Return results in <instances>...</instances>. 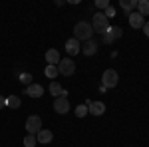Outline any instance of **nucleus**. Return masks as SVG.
Segmentation results:
<instances>
[{"instance_id":"a878e982","label":"nucleus","mask_w":149,"mask_h":147,"mask_svg":"<svg viewBox=\"0 0 149 147\" xmlns=\"http://www.w3.org/2000/svg\"><path fill=\"white\" fill-rule=\"evenodd\" d=\"M4 105H6V100H4V98H2V95H0V109H2V107H4Z\"/></svg>"},{"instance_id":"aec40b11","label":"nucleus","mask_w":149,"mask_h":147,"mask_svg":"<svg viewBox=\"0 0 149 147\" xmlns=\"http://www.w3.org/2000/svg\"><path fill=\"white\" fill-rule=\"evenodd\" d=\"M36 145H38L36 135H26L24 137V147H36Z\"/></svg>"},{"instance_id":"ddd939ff","label":"nucleus","mask_w":149,"mask_h":147,"mask_svg":"<svg viewBox=\"0 0 149 147\" xmlns=\"http://www.w3.org/2000/svg\"><path fill=\"white\" fill-rule=\"evenodd\" d=\"M81 52L86 54V56H93L95 52H97V44H95V40H88V42H84V48H81Z\"/></svg>"},{"instance_id":"20e7f679","label":"nucleus","mask_w":149,"mask_h":147,"mask_svg":"<svg viewBox=\"0 0 149 147\" xmlns=\"http://www.w3.org/2000/svg\"><path fill=\"white\" fill-rule=\"evenodd\" d=\"M26 131H28V135H38L40 131H42V117L40 115H30L28 119H26Z\"/></svg>"},{"instance_id":"f8f14e48","label":"nucleus","mask_w":149,"mask_h":147,"mask_svg":"<svg viewBox=\"0 0 149 147\" xmlns=\"http://www.w3.org/2000/svg\"><path fill=\"white\" fill-rule=\"evenodd\" d=\"M60 60H62V58H60V52H58L56 48H52V50L46 52V62L50 64V66H58Z\"/></svg>"},{"instance_id":"f257e3e1","label":"nucleus","mask_w":149,"mask_h":147,"mask_svg":"<svg viewBox=\"0 0 149 147\" xmlns=\"http://www.w3.org/2000/svg\"><path fill=\"white\" fill-rule=\"evenodd\" d=\"M93 36V28L90 22H78L74 26V38L78 40V42H88V40H92Z\"/></svg>"},{"instance_id":"9d476101","label":"nucleus","mask_w":149,"mask_h":147,"mask_svg":"<svg viewBox=\"0 0 149 147\" xmlns=\"http://www.w3.org/2000/svg\"><path fill=\"white\" fill-rule=\"evenodd\" d=\"M80 42L76 40V38H70L68 42H66V52H68L70 56H76V54H80Z\"/></svg>"},{"instance_id":"412c9836","label":"nucleus","mask_w":149,"mask_h":147,"mask_svg":"<svg viewBox=\"0 0 149 147\" xmlns=\"http://www.w3.org/2000/svg\"><path fill=\"white\" fill-rule=\"evenodd\" d=\"M76 115H78V117H86V115H88V105H86V103H84V105H78V107H76Z\"/></svg>"},{"instance_id":"4be33fe9","label":"nucleus","mask_w":149,"mask_h":147,"mask_svg":"<svg viewBox=\"0 0 149 147\" xmlns=\"http://www.w3.org/2000/svg\"><path fill=\"white\" fill-rule=\"evenodd\" d=\"M103 14H105V18L109 20V18H113V16H115V8L111 6V4H109V6H107V8L103 10Z\"/></svg>"},{"instance_id":"6ab92c4d","label":"nucleus","mask_w":149,"mask_h":147,"mask_svg":"<svg viewBox=\"0 0 149 147\" xmlns=\"http://www.w3.org/2000/svg\"><path fill=\"white\" fill-rule=\"evenodd\" d=\"M20 98H18V95H10V98H6V105H8V107H14V109H16V107H20Z\"/></svg>"},{"instance_id":"a211bd4d","label":"nucleus","mask_w":149,"mask_h":147,"mask_svg":"<svg viewBox=\"0 0 149 147\" xmlns=\"http://www.w3.org/2000/svg\"><path fill=\"white\" fill-rule=\"evenodd\" d=\"M44 74H46V78H50V79H54V78H58V76H60V74H58V66H50V64L46 66Z\"/></svg>"},{"instance_id":"39448f33","label":"nucleus","mask_w":149,"mask_h":147,"mask_svg":"<svg viewBox=\"0 0 149 147\" xmlns=\"http://www.w3.org/2000/svg\"><path fill=\"white\" fill-rule=\"evenodd\" d=\"M74 72H76V62L74 60L64 58V60L58 62V74H62V76H74Z\"/></svg>"},{"instance_id":"f03ea898","label":"nucleus","mask_w":149,"mask_h":147,"mask_svg":"<svg viewBox=\"0 0 149 147\" xmlns=\"http://www.w3.org/2000/svg\"><path fill=\"white\" fill-rule=\"evenodd\" d=\"M92 28L95 34H105L107 32V28H109V20L105 18V14L103 12H95L92 18Z\"/></svg>"},{"instance_id":"423d86ee","label":"nucleus","mask_w":149,"mask_h":147,"mask_svg":"<svg viewBox=\"0 0 149 147\" xmlns=\"http://www.w3.org/2000/svg\"><path fill=\"white\" fill-rule=\"evenodd\" d=\"M121 34H123V30H121L119 26H109L107 32L103 34V42H105V44H111V42H115V40H119Z\"/></svg>"},{"instance_id":"1a4fd4ad","label":"nucleus","mask_w":149,"mask_h":147,"mask_svg":"<svg viewBox=\"0 0 149 147\" xmlns=\"http://www.w3.org/2000/svg\"><path fill=\"white\" fill-rule=\"evenodd\" d=\"M127 20H129V26L135 28V30L145 26V18H143L139 12H131V14H127Z\"/></svg>"},{"instance_id":"0eeeda50","label":"nucleus","mask_w":149,"mask_h":147,"mask_svg":"<svg viewBox=\"0 0 149 147\" xmlns=\"http://www.w3.org/2000/svg\"><path fill=\"white\" fill-rule=\"evenodd\" d=\"M54 109H56V113H60V115H66V113L70 111V102L66 95H62V98H56L54 100Z\"/></svg>"},{"instance_id":"dca6fc26","label":"nucleus","mask_w":149,"mask_h":147,"mask_svg":"<svg viewBox=\"0 0 149 147\" xmlns=\"http://www.w3.org/2000/svg\"><path fill=\"white\" fill-rule=\"evenodd\" d=\"M137 12L143 18L149 16V0H137Z\"/></svg>"},{"instance_id":"2eb2a0df","label":"nucleus","mask_w":149,"mask_h":147,"mask_svg":"<svg viewBox=\"0 0 149 147\" xmlns=\"http://www.w3.org/2000/svg\"><path fill=\"white\" fill-rule=\"evenodd\" d=\"M50 93L56 95V98H62V95H66V90H64L58 82H52V84H50Z\"/></svg>"},{"instance_id":"6e6552de","label":"nucleus","mask_w":149,"mask_h":147,"mask_svg":"<svg viewBox=\"0 0 149 147\" xmlns=\"http://www.w3.org/2000/svg\"><path fill=\"white\" fill-rule=\"evenodd\" d=\"M86 105H88V113H92L95 117L105 113V103L103 102H86Z\"/></svg>"},{"instance_id":"b1692460","label":"nucleus","mask_w":149,"mask_h":147,"mask_svg":"<svg viewBox=\"0 0 149 147\" xmlns=\"http://www.w3.org/2000/svg\"><path fill=\"white\" fill-rule=\"evenodd\" d=\"M20 82H22V84H26V86H30V84H34V82H32V76H30V74H22V76H20Z\"/></svg>"},{"instance_id":"9b49d317","label":"nucleus","mask_w":149,"mask_h":147,"mask_svg":"<svg viewBox=\"0 0 149 147\" xmlns=\"http://www.w3.org/2000/svg\"><path fill=\"white\" fill-rule=\"evenodd\" d=\"M26 93H28L30 98H42V95H44V88H42L40 84H30V86L26 88Z\"/></svg>"},{"instance_id":"7ed1b4c3","label":"nucleus","mask_w":149,"mask_h":147,"mask_svg":"<svg viewBox=\"0 0 149 147\" xmlns=\"http://www.w3.org/2000/svg\"><path fill=\"white\" fill-rule=\"evenodd\" d=\"M117 84H119V74H117L115 70H105V72L102 74V86L105 88V90H107V88L111 90V88H115Z\"/></svg>"},{"instance_id":"f3484780","label":"nucleus","mask_w":149,"mask_h":147,"mask_svg":"<svg viewBox=\"0 0 149 147\" xmlns=\"http://www.w3.org/2000/svg\"><path fill=\"white\" fill-rule=\"evenodd\" d=\"M119 6H121L125 12H129V14H131V12H133V8H137V0H121V2H119Z\"/></svg>"},{"instance_id":"5701e85b","label":"nucleus","mask_w":149,"mask_h":147,"mask_svg":"<svg viewBox=\"0 0 149 147\" xmlns=\"http://www.w3.org/2000/svg\"><path fill=\"white\" fill-rule=\"evenodd\" d=\"M109 6V2L107 0H95V8H100V10H105Z\"/></svg>"},{"instance_id":"393cba45","label":"nucleus","mask_w":149,"mask_h":147,"mask_svg":"<svg viewBox=\"0 0 149 147\" xmlns=\"http://www.w3.org/2000/svg\"><path fill=\"white\" fill-rule=\"evenodd\" d=\"M143 32H145V36H147V38H149V20H147V22H145V26H143Z\"/></svg>"},{"instance_id":"4468645a","label":"nucleus","mask_w":149,"mask_h":147,"mask_svg":"<svg viewBox=\"0 0 149 147\" xmlns=\"http://www.w3.org/2000/svg\"><path fill=\"white\" fill-rule=\"evenodd\" d=\"M36 139H38V143H44V145H48V143L54 139V133H52L50 129H42V131L36 135Z\"/></svg>"}]
</instances>
